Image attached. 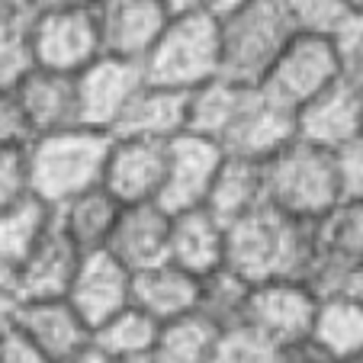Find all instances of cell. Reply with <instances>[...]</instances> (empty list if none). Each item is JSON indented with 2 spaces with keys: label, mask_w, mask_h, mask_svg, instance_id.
I'll list each match as a JSON object with an SVG mask.
<instances>
[{
  "label": "cell",
  "mask_w": 363,
  "mask_h": 363,
  "mask_svg": "<svg viewBox=\"0 0 363 363\" xmlns=\"http://www.w3.org/2000/svg\"><path fill=\"white\" fill-rule=\"evenodd\" d=\"M322 254L318 222H302L264 203L225 225V267L247 283L302 280Z\"/></svg>",
  "instance_id": "6da1fadb"
},
{
  "label": "cell",
  "mask_w": 363,
  "mask_h": 363,
  "mask_svg": "<svg viewBox=\"0 0 363 363\" xmlns=\"http://www.w3.org/2000/svg\"><path fill=\"white\" fill-rule=\"evenodd\" d=\"M110 145V132L87 129V125L35 135L26 145L29 193H35L42 203L58 209L81 193L103 186Z\"/></svg>",
  "instance_id": "7a4b0ae2"
},
{
  "label": "cell",
  "mask_w": 363,
  "mask_h": 363,
  "mask_svg": "<svg viewBox=\"0 0 363 363\" xmlns=\"http://www.w3.org/2000/svg\"><path fill=\"white\" fill-rule=\"evenodd\" d=\"M267 203L302 222H322L344 199L335 151L296 135L286 148L264 161Z\"/></svg>",
  "instance_id": "3957f363"
},
{
  "label": "cell",
  "mask_w": 363,
  "mask_h": 363,
  "mask_svg": "<svg viewBox=\"0 0 363 363\" xmlns=\"http://www.w3.org/2000/svg\"><path fill=\"white\" fill-rule=\"evenodd\" d=\"M142 68L148 84L174 90H196L222 77V20L209 10L171 16Z\"/></svg>",
  "instance_id": "277c9868"
},
{
  "label": "cell",
  "mask_w": 363,
  "mask_h": 363,
  "mask_svg": "<svg viewBox=\"0 0 363 363\" xmlns=\"http://www.w3.org/2000/svg\"><path fill=\"white\" fill-rule=\"evenodd\" d=\"M293 35L296 26L283 0H251L222 20V77L261 87Z\"/></svg>",
  "instance_id": "5b68a950"
},
{
  "label": "cell",
  "mask_w": 363,
  "mask_h": 363,
  "mask_svg": "<svg viewBox=\"0 0 363 363\" xmlns=\"http://www.w3.org/2000/svg\"><path fill=\"white\" fill-rule=\"evenodd\" d=\"M341 77H347V71H344L341 48L331 35L296 33L261 87L299 113L308 100H315Z\"/></svg>",
  "instance_id": "8992f818"
},
{
  "label": "cell",
  "mask_w": 363,
  "mask_h": 363,
  "mask_svg": "<svg viewBox=\"0 0 363 363\" xmlns=\"http://www.w3.org/2000/svg\"><path fill=\"white\" fill-rule=\"evenodd\" d=\"M225 158V145L203 135V132L186 129L180 135H174L167 142V171L158 203L167 213H184V209L206 206Z\"/></svg>",
  "instance_id": "52a82bcc"
},
{
  "label": "cell",
  "mask_w": 363,
  "mask_h": 363,
  "mask_svg": "<svg viewBox=\"0 0 363 363\" xmlns=\"http://www.w3.org/2000/svg\"><path fill=\"white\" fill-rule=\"evenodd\" d=\"M35 65L58 74H81L103 55V35L94 10H33Z\"/></svg>",
  "instance_id": "ba28073f"
},
{
  "label": "cell",
  "mask_w": 363,
  "mask_h": 363,
  "mask_svg": "<svg viewBox=\"0 0 363 363\" xmlns=\"http://www.w3.org/2000/svg\"><path fill=\"white\" fill-rule=\"evenodd\" d=\"M74 81H77V123L113 135L123 113L129 110L132 96L142 90L145 68L142 62L103 52Z\"/></svg>",
  "instance_id": "9c48e42d"
},
{
  "label": "cell",
  "mask_w": 363,
  "mask_h": 363,
  "mask_svg": "<svg viewBox=\"0 0 363 363\" xmlns=\"http://www.w3.org/2000/svg\"><path fill=\"white\" fill-rule=\"evenodd\" d=\"M296 116L299 113L289 110L286 103H280L264 87H247L238 103V113L222 135V145L228 155L267 161L299 135Z\"/></svg>",
  "instance_id": "30bf717a"
},
{
  "label": "cell",
  "mask_w": 363,
  "mask_h": 363,
  "mask_svg": "<svg viewBox=\"0 0 363 363\" xmlns=\"http://www.w3.org/2000/svg\"><path fill=\"white\" fill-rule=\"evenodd\" d=\"M318 312V293L302 280H267L257 283L247 299L245 325L267 341L289 347L312 335Z\"/></svg>",
  "instance_id": "8fae6325"
},
{
  "label": "cell",
  "mask_w": 363,
  "mask_h": 363,
  "mask_svg": "<svg viewBox=\"0 0 363 363\" xmlns=\"http://www.w3.org/2000/svg\"><path fill=\"white\" fill-rule=\"evenodd\" d=\"M167 142L142 135H113L103 186L123 206L158 199L167 171Z\"/></svg>",
  "instance_id": "7c38bea8"
},
{
  "label": "cell",
  "mask_w": 363,
  "mask_h": 363,
  "mask_svg": "<svg viewBox=\"0 0 363 363\" xmlns=\"http://www.w3.org/2000/svg\"><path fill=\"white\" fill-rule=\"evenodd\" d=\"M132 274L110 247L90 251L81 257V267L68 289V302L84 315L90 328L103 325L125 306H132Z\"/></svg>",
  "instance_id": "4fadbf2b"
},
{
  "label": "cell",
  "mask_w": 363,
  "mask_h": 363,
  "mask_svg": "<svg viewBox=\"0 0 363 363\" xmlns=\"http://www.w3.org/2000/svg\"><path fill=\"white\" fill-rule=\"evenodd\" d=\"M13 328L23 331L55 363H74L94 344V328L68 302V296H62V299H26Z\"/></svg>",
  "instance_id": "5bb4252c"
},
{
  "label": "cell",
  "mask_w": 363,
  "mask_h": 363,
  "mask_svg": "<svg viewBox=\"0 0 363 363\" xmlns=\"http://www.w3.org/2000/svg\"><path fill=\"white\" fill-rule=\"evenodd\" d=\"M94 13L103 35V52L132 62H145L151 45L171 23L161 0H100Z\"/></svg>",
  "instance_id": "9a60e30c"
},
{
  "label": "cell",
  "mask_w": 363,
  "mask_h": 363,
  "mask_svg": "<svg viewBox=\"0 0 363 363\" xmlns=\"http://www.w3.org/2000/svg\"><path fill=\"white\" fill-rule=\"evenodd\" d=\"M299 138L318 148L337 151L363 135V90L350 77H341L328 90L308 100L296 116Z\"/></svg>",
  "instance_id": "2e32d148"
},
{
  "label": "cell",
  "mask_w": 363,
  "mask_h": 363,
  "mask_svg": "<svg viewBox=\"0 0 363 363\" xmlns=\"http://www.w3.org/2000/svg\"><path fill=\"white\" fill-rule=\"evenodd\" d=\"M171 225H174V213H167L158 199L123 206L106 247L132 274L155 267V264L171 261Z\"/></svg>",
  "instance_id": "e0dca14e"
},
{
  "label": "cell",
  "mask_w": 363,
  "mask_h": 363,
  "mask_svg": "<svg viewBox=\"0 0 363 363\" xmlns=\"http://www.w3.org/2000/svg\"><path fill=\"white\" fill-rule=\"evenodd\" d=\"M13 96L20 103L23 116L35 135L71 129L77 123V81L74 74H58V71L35 68L13 87Z\"/></svg>",
  "instance_id": "ac0fdd59"
},
{
  "label": "cell",
  "mask_w": 363,
  "mask_h": 363,
  "mask_svg": "<svg viewBox=\"0 0 363 363\" xmlns=\"http://www.w3.org/2000/svg\"><path fill=\"white\" fill-rule=\"evenodd\" d=\"M199 299H203V280L196 274H190V270H184L180 264L164 261L155 264V267L135 270L132 306L148 312L151 318H158L161 325L196 312Z\"/></svg>",
  "instance_id": "d6986e66"
},
{
  "label": "cell",
  "mask_w": 363,
  "mask_h": 363,
  "mask_svg": "<svg viewBox=\"0 0 363 363\" xmlns=\"http://www.w3.org/2000/svg\"><path fill=\"white\" fill-rule=\"evenodd\" d=\"M171 261L196 274L199 280L225 267V222L209 206L174 213Z\"/></svg>",
  "instance_id": "ffe728a7"
},
{
  "label": "cell",
  "mask_w": 363,
  "mask_h": 363,
  "mask_svg": "<svg viewBox=\"0 0 363 363\" xmlns=\"http://www.w3.org/2000/svg\"><path fill=\"white\" fill-rule=\"evenodd\" d=\"M84 254L77 245L52 222L48 235L35 245V251L20 264V286L26 299H62L68 296Z\"/></svg>",
  "instance_id": "44dd1931"
},
{
  "label": "cell",
  "mask_w": 363,
  "mask_h": 363,
  "mask_svg": "<svg viewBox=\"0 0 363 363\" xmlns=\"http://www.w3.org/2000/svg\"><path fill=\"white\" fill-rule=\"evenodd\" d=\"M186 129H190V90H174L145 81L113 135H142L167 142Z\"/></svg>",
  "instance_id": "7402d4cb"
},
{
  "label": "cell",
  "mask_w": 363,
  "mask_h": 363,
  "mask_svg": "<svg viewBox=\"0 0 363 363\" xmlns=\"http://www.w3.org/2000/svg\"><path fill=\"white\" fill-rule=\"evenodd\" d=\"M119 213H123V203L106 186H94V190L74 196L71 203L58 206L55 222L77 245V251L90 254V251H100V247L110 245Z\"/></svg>",
  "instance_id": "603a6c76"
},
{
  "label": "cell",
  "mask_w": 363,
  "mask_h": 363,
  "mask_svg": "<svg viewBox=\"0 0 363 363\" xmlns=\"http://www.w3.org/2000/svg\"><path fill=\"white\" fill-rule=\"evenodd\" d=\"M264 203H267L264 161L228 155L219 177H216V184H213V193L206 199V206L228 225V222H235L238 216L251 213V209H257V206H264Z\"/></svg>",
  "instance_id": "cb8c5ba5"
},
{
  "label": "cell",
  "mask_w": 363,
  "mask_h": 363,
  "mask_svg": "<svg viewBox=\"0 0 363 363\" xmlns=\"http://www.w3.org/2000/svg\"><path fill=\"white\" fill-rule=\"evenodd\" d=\"M312 341L325 347L335 360L363 350V302L350 293H331L318 299V312L312 322Z\"/></svg>",
  "instance_id": "d4e9b609"
},
{
  "label": "cell",
  "mask_w": 363,
  "mask_h": 363,
  "mask_svg": "<svg viewBox=\"0 0 363 363\" xmlns=\"http://www.w3.org/2000/svg\"><path fill=\"white\" fill-rule=\"evenodd\" d=\"M52 222H55V209L42 203L35 193H26L13 206L0 209V261L20 267L48 235Z\"/></svg>",
  "instance_id": "484cf974"
},
{
  "label": "cell",
  "mask_w": 363,
  "mask_h": 363,
  "mask_svg": "<svg viewBox=\"0 0 363 363\" xmlns=\"http://www.w3.org/2000/svg\"><path fill=\"white\" fill-rule=\"evenodd\" d=\"M222 337V328L206 315V312H190V315L171 318L161 325L158 344H155V360L158 363H209L213 350Z\"/></svg>",
  "instance_id": "4316f807"
},
{
  "label": "cell",
  "mask_w": 363,
  "mask_h": 363,
  "mask_svg": "<svg viewBox=\"0 0 363 363\" xmlns=\"http://www.w3.org/2000/svg\"><path fill=\"white\" fill-rule=\"evenodd\" d=\"M161 335V322L142 312L138 306H125L113 318L94 328V344L90 347L103 354L116 357V360H142L155 354V344Z\"/></svg>",
  "instance_id": "83f0119b"
},
{
  "label": "cell",
  "mask_w": 363,
  "mask_h": 363,
  "mask_svg": "<svg viewBox=\"0 0 363 363\" xmlns=\"http://www.w3.org/2000/svg\"><path fill=\"white\" fill-rule=\"evenodd\" d=\"M35 68L33 10H0V90H13Z\"/></svg>",
  "instance_id": "f1b7e54d"
},
{
  "label": "cell",
  "mask_w": 363,
  "mask_h": 363,
  "mask_svg": "<svg viewBox=\"0 0 363 363\" xmlns=\"http://www.w3.org/2000/svg\"><path fill=\"white\" fill-rule=\"evenodd\" d=\"M245 90V84H232L225 77H213L209 84L190 90V132H203V135L222 142L232 116L238 113Z\"/></svg>",
  "instance_id": "f546056e"
},
{
  "label": "cell",
  "mask_w": 363,
  "mask_h": 363,
  "mask_svg": "<svg viewBox=\"0 0 363 363\" xmlns=\"http://www.w3.org/2000/svg\"><path fill=\"white\" fill-rule=\"evenodd\" d=\"M254 283L238 277L235 270L219 267L203 280V299H199V312L213 318L222 331L241 328L247 315V299H251Z\"/></svg>",
  "instance_id": "4dcf8cb0"
},
{
  "label": "cell",
  "mask_w": 363,
  "mask_h": 363,
  "mask_svg": "<svg viewBox=\"0 0 363 363\" xmlns=\"http://www.w3.org/2000/svg\"><path fill=\"white\" fill-rule=\"evenodd\" d=\"M322 251L344 261L347 267L363 264V199H341V203L318 222Z\"/></svg>",
  "instance_id": "1f68e13d"
},
{
  "label": "cell",
  "mask_w": 363,
  "mask_h": 363,
  "mask_svg": "<svg viewBox=\"0 0 363 363\" xmlns=\"http://www.w3.org/2000/svg\"><path fill=\"white\" fill-rule=\"evenodd\" d=\"M209 363H283V347L241 325V328L222 331Z\"/></svg>",
  "instance_id": "d6a6232c"
},
{
  "label": "cell",
  "mask_w": 363,
  "mask_h": 363,
  "mask_svg": "<svg viewBox=\"0 0 363 363\" xmlns=\"http://www.w3.org/2000/svg\"><path fill=\"white\" fill-rule=\"evenodd\" d=\"M296 33H315L335 39L341 26L354 16L347 0H283Z\"/></svg>",
  "instance_id": "836d02e7"
},
{
  "label": "cell",
  "mask_w": 363,
  "mask_h": 363,
  "mask_svg": "<svg viewBox=\"0 0 363 363\" xmlns=\"http://www.w3.org/2000/svg\"><path fill=\"white\" fill-rule=\"evenodd\" d=\"M29 193L26 171V145H4L0 142V209L13 206Z\"/></svg>",
  "instance_id": "e575fe53"
},
{
  "label": "cell",
  "mask_w": 363,
  "mask_h": 363,
  "mask_svg": "<svg viewBox=\"0 0 363 363\" xmlns=\"http://www.w3.org/2000/svg\"><path fill=\"white\" fill-rule=\"evenodd\" d=\"M344 199H363V135L335 151Z\"/></svg>",
  "instance_id": "d590c367"
},
{
  "label": "cell",
  "mask_w": 363,
  "mask_h": 363,
  "mask_svg": "<svg viewBox=\"0 0 363 363\" xmlns=\"http://www.w3.org/2000/svg\"><path fill=\"white\" fill-rule=\"evenodd\" d=\"M23 302H26V296L20 286V267L0 261V331H10L16 325Z\"/></svg>",
  "instance_id": "8d00e7d4"
},
{
  "label": "cell",
  "mask_w": 363,
  "mask_h": 363,
  "mask_svg": "<svg viewBox=\"0 0 363 363\" xmlns=\"http://www.w3.org/2000/svg\"><path fill=\"white\" fill-rule=\"evenodd\" d=\"M0 142L4 145H29L33 142V129H29L26 116H23L13 90H0Z\"/></svg>",
  "instance_id": "74e56055"
},
{
  "label": "cell",
  "mask_w": 363,
  "mask_h": 363,
  "mask_svg": "<svg viewBox=\"0 0 363 363\" xmlns=\"http://www.w3.org/2000/svg\"><path fill=\"white\" fill-rule=\"evenodd\" d=\"M0 363H55L42 347H35L23 331H0Z\"/></svg>",
  "instance_id": "f35d334b"
},
{
  "label": "cell",
  "mask_w": 363,
  "mask_h": 363,
  "mask_svg": "<svg viewBox=\"0 0 363 363\" xmlns=\"http://www.w3.org/2000/svg\"><path fill=\"white\" fill-rule=\"evenodd\" d=\"M100 0H33V10H94Z\"/></svg>",
  "instance_id": "ab89813d"
},
{
  "label": "cell",
  "mask_w": 363,
  "mask_h": 363,
  "mask_svg": "<svg viewBox=\"0 0 363 363\" xmlns=\"http://www.w3.org/2000/svg\"><path fill=\"white\" fill-rule=\"evenodd\" d=\"M251 0H206V10L213 16H219V20H225V16L238 13L241 7H247Z\"/></svg>",
  "instance_id": "60d3db41"
},
{
  "label": "cell",
  "mask_w": 363,
  "mask_h": 363,
  "mask_svg": "<svg viewBox=\"0 0 363 363\" xmlns=\"http://www.w3.org/2000/svg\"><path fill=\"white\" fill-rule=\"evenodd\" d=\"M167 7L171 16H186V13H196V10H206V0H161Z\"/></svg>",
  "instance_id": "b9f144b4"
},
{
  "label": "cell",
  "mask_w": 363,
  "mask_h": 363,
  "mask_svg": "<svg viewBox=\"0 0 363 363\" xmlns=\"http://www.w3.org/2000/svg\"><path fill=\"white\" fill-rule=\"evenodd\" d=\"M347 293L354 296V299H360V302H363V264H360V267H354V274H350Z\"/></svg>",
  "instance_id": "7bdbcfd3"
},
{
  "label": "cell",
  "mask_w": 363,
  "mask_h": 363,
  "mask_svg": "<svg viewBox=\"0 0 363 363\" xmlns=\"http://www.w3.org/2000/svg\"><path fill=\"white\" fill-rule=\"evenodd\" d=\"M0 10H33V0H0Z\"/></svg>",
  "instance_id": "ee69618b"
},
{
  "label": "cell",
  "mask_w": 363,
  "mask_h": 363,
  "mask_svg": "<svg viewBox=\"0 0 363 363\" xmlns=\"http://www.w3.org/2000/svg\"><path fill=\"white\" fill-rule=\"evenodd\" d=\"M347 7L354 10V13H363V0H347Z\"/></svg>",
  "instance_id": "f6af8a7d"
},
{
  "label": "cell",
  "mask_w": 363,
  "mask_h": 363,
  "mask_svg": "<svg viewBox=\"0 0 363 363\" xmlns=\"http://www.w3.org/2000/svg\"><path fill=\"white\" fill-rule=\"evenodd\" d=\"M341 363H363V350L360 354H354V357H347V360H341Z\"/></svg>",
  "instance_id": "bcb514c9"
}]
</instances>
